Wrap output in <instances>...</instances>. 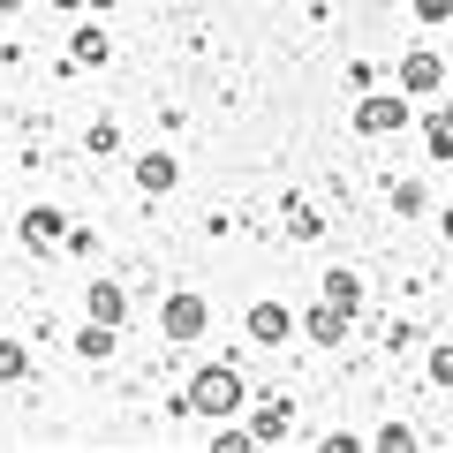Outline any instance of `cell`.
Wrapping results in <instances>:
<instances>
[{
  "label": "cell",
  "mask_w": 453,
  "mask_h": 453,
  "mask_svg": "<svg viewBox=\"0 0 453 453\" xmlns=\"http://www.w3.org/2000/svg\"><path fill=\"white\" fill-rule=\"evenodd\" d=\"M61 8H76V0H61Z\"/></svg>",
  "instance_id": "44dd1931"
},
{
  "label": "cell",
  "mask_w": 453,
  "mask_h": 453,
  "mask_svg": "<svg viewBox=\"0 0 453 453\" xmlns=\"http://www.w3.org/2000/svg\"><path fill=\"white\" fill-rule=\"evenodd\" d=\"M416 16H423V23H438V16H453V0H416Z\"/></svg>",
  "instance_id": "ac0fdd59"
},
{
  "label": "cell",
  "mask_w": 453,
  "mask_h": 453,
  "mask_svg": "<svg viewBox=\"0 0 453 453\" xmlns=\"http://www.w3.org/2000/svg\"><path fill=\"white\" fill-rule=\"evenodd\" d=\"M288 431H295V416H288V408H280V401L250 416V438H265V446H280V438H288Z\"/></svg>",
  "instance_id": "9c48e42d"
},
{
  "label": "cell",
  "mask_w": 453,
  "mask_h": 453,
  "mask_svg": "<svg viewBox=\"0 0 453 453\" xmlns=\"http://www.w3.org/2000/svg\"><path fill=\"white\" fill-rule=\"evenodd\" d=\"M325 303L356 310V303H363V280H356V273H325Z\"/></svg>",
  "instance_id": "8fae6325"
},
{
  "label": "cell",
  "mask_w": 453,
  "mask_h": 453,
  "mask_svg": "<svg viewBox=\"0 0 453 453\" xmlns=\"http://www.w3.org/2000/svg\"><path fill=\"white\" fill-rule=\"evenodd\" d=\"M91 318L98 325H121V318H129V295L113 288V280H98V288H91Z\"/></svg>",
  "instance_id": "ba28073f"
},
{
  "label": "cell",
  "mask_w": 453,
  "mask_h": 453,
  "mask_svg": "<svg viewBox=\"0 0 453 453\" xmlns=\"http://www.w3.org/2000/svg\"><path fill=\"white\" fill-rule=\"evenodd\" d=\"M431 386L453 393V348H438V356H431Z\"/></svg>",
  "instance_id": "e0dca14e"
},
{
  "label": "cell",
  "mask_w": 453,
  "mask_h": 453,
  "mask_svg": "<svg viewBox=\"0 0 453 453\" xmlns=\"http://www.w3.org/2000/svg\"><path fill=\"white\" fill-rule=\"evenodd\" d=\"M348 318H356V310H340V303H310L303 333L318 340V348H340V340H348Z\"/></svg>",
  "instance_id": "277c9868"
},
{
  "label": "cell",
  "mask_w": 453,
  "mask_h": 453,
  "mask_svg": "<svg viewBox=\"0 0 453 453\" xmlns=\"http://www.w3.org/2000/svg\"><path fill=\"white\" fill-rule=\"evenodd\" d=\"M288 333H295V318H288L280 303H257V310H250V340H257V348H280Z\"/></svg>",
  "instance_id": "8992f818"
},
{
  "label": "cell",
  "mask_w": 453,
  "mask_h": 453,
  "mask_svg": "<svg viewBox=\"0 0 453 453\" xmlns=\"http://www.w3.org/2000/svg\"><path fill=\"white\" fill-rule=\"evenodd\" d=\"M159 325H166V340H204V325H211V310H204V295H166V310H159Z\"/></svg>",
  "instance_id": "7a4b0ae2"
},
{
  "label": "cell",
  "mask_w": 453,
  "mask_h": 453,
  "mask_svg": "<svg viewBox=\"0 0 453 453\" xmlns=\"http://www.w3.org/2000/svg\"><path fill=\"white\" fill-rule=\"evenodd\" d=\"M288 234H295V242H310V234H325V219H318V211L303 204V196L288 204Z\"/></svg>",
  "instance_id": "4fadbf2b"
},
{
  "label": "cell",
  "mask_w": 453,
  "mask_h": 453,
  "mask_svg": "<svg viewBox=\"0 0 453 453\" xmlns=\"http://www.w3.org/2000/svg\"><path fill=\"white\" fill-rule=\"evenodd\" d=\"M189 408L196 416H234V408H242V371H226V363L196 371L189 378Z\"/></svg>",
  "instance_id": "6da1fadb"
},
{
  "label": "cell",
  "mask_w": 453,
  "mask_h": 453,
  "mask_svg": "<svg viewBox=\"0 0 453 453\" xmlns=\"http://www.w3.org/2000/svg\"><path fill=\"white\" fill-rule=\"evenodd\" d=\"M23 371H31V356H23L16 340H0V378H23Z\"/></svg>",
  "instance_id": "2e32d148"
},
{
  "label": "cell",
  "mask_w": 453,
  "mask_h": 453,
  "mask_svg": "<svg viewBox=\"0 0 453 453\" xmlns=\"http://www.w3.org/2000/svg\"><path fill=\"white\" fill-rule=\"evenodd\" d=\"M423 144H431V159H438V166L453 159V129H446V121H438V113H431V121H423Z\"/></svg>",
  "instance_id": "5bb4252c"
},
{
  "label": "cell",
  "mask_w": 453,
  "mask_h": 453,
  "mask_svg": "<svg viewBox=\"0 0 453 453\" xmlns=\"http://www.w3.org/2000/svg\"><path fill=\"white\" fill-rule=\"evenodd\" d=\"M438 121H446V129H453V98H446V106H438Z\"/></svg>",
  "instance_id": "d6986e66"
},
{
  "label": "cell",
  "mask_w": 453,
  "mask_h": 453,
  "mask_svg": "<svg viewBox=\"0 0 453 453\" xmlns=\"http://www.w3.org/2000/svg\"><path fill=\"white\" fill-rule=\"evenodd\" d=\"M401 83H408V91H438V83H446V61H438V53H408V61H401Z\"/></svg>",
  "instance_id": "52a82bcc"
},
{
  "label": "cell",
  "mask_w": 453,
  "mask_h": 453,
  "mask_svg": "<svg viewBox=\"0 0 453 453\" xmlns=\"http://www.w3.org/2000/svg\"><path fill=\"white\" fill-rule=\"evenodd\" d=\"M76 348H83L91 363H106V356H113V325H98V318H91V325H83V340H76Z\"/></svg>",
  "instance_id": "7c38bea8"
},
{
  "label": "cell",
  "mask_w": 453,
  "mask_h": 453,
  "mask_svg": "<svg viewBox=\"0 0 453 453\" xmlns=\"http://www.w3.org/2000/svg\"><path fill=\"white\" fill-rule=\"evenodd\" d=\"M23 242H31V250H61V242H68V219H61L53 204L23 211Z\"/></svg>",
  "instance_id": "5b68a950"
},
{
  "label": "cell",
  "mask_w": 453,
  "mask_h": 453,
  "mask_svg": "<svg viewBox=\"0 0 453 453\" xmlns=\"http://www.w3.org/2000/svg\"><path fill=\"white\" fill-rule=\"evenodd\" d=\"M356 129H363V136L408 129V98H363V106H356Z\"/></svg>",
  "instance_id": "3957f363"
},
{
  "label": "cell",
  "mask_w": 453,
  "mask_h": 453,
  "mask_svg": "<svg viewBox=\"0 0 453 453\" xmlns=\"http://www.w3.org/2000/svg\"><path fill=\"white\" fill-rule=\"evenodd\" d=\"M106 53H113V46H106V31H76V61H91V68H98Z\"/></svg>",
  "instance_id": "9a60e30c"
},
{
  "label": "cell",
  "mask_w": 453,
  "mask_h": 453,
  "mask_svg": "<svg viewBox=\"0 0 453 453\" xmlns=\"http://www.w3.org/2000/svg\"><path fill=\"white\" fill-rule=\"evenodd\" d=\"M8 8H16V0H0V16H8Z\"/></svg>",
  "instance_id": "ffe728a7"
},
{
  "label": "cell",
  "mask_w": 453,
  "mask_h": 453,
  "mask_svg": "<svg viewBox=\"0 0 453 453\" xmlns=\"http://www.w3.org/2000/svg\"><path fill=\"white\" fill-rule=\"evenodd\" d=\"M174 174L181 166L166 159V151H144V159H136V181H144V189H174Z\"/></svg>",
  "instance_id": "30bf717a"
}]
</instances>
